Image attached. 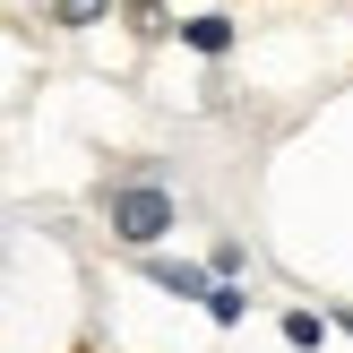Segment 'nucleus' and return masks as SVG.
<instances>
[{
  "label": "nucleus",
  "instance_id": "obj_1",
  "mask_svg": "<svg viewBox=\"0 0 353 353\" xmlns=\"http://www.w3.org/2000/svg\"><path fill=\"white\" fill-rule=\"evenodd\" d=\"M103 216H112V241H130V250H155V241L172 233V190H164V181H112Z\"/></svg>",
  "mask_w": 353,
  "mask_h": 353
},
{
  "label": "nucleus",
  "instance_id": "obj_2",
  "mask_svg": "<svg viewBox=\"0 0 353 353\" xmlns=\"http://www.w3.org/2000/svg\"><path fill=\"white\" fill-rule=\"evenodd\" d=\"M147 285L181 293V302H207V268H190V259H147Z\"/></svg>",
  "mask_w": 353,
  "mask_h": 353
},
{
  "label": "nucleus",
  "instance_id": "obj_3",
  "mask_svg": "<svg viewBox=\"0 0 353 353\" xmlns=\"http://www.w3.org/2000/svg\"><path fill=\"white\" fill-rule=\"evenodd\" d=\"M190 52H207V61H216V52H233V17H190Z\"/></svg>",
  "mask_w": 353,
  "mask_h": 353
},
{
  "label": "nucleus",
  "instance_id": "obj_4",
  "mask_svg": "<svg viewBox=\"0 0 353 353\" xmlns=\"http://www.w3.org/2000/svg\"><path fill=\"white\" fill-rule=\"evenodd\" d=\"M112 0H52V26H95Z\"/></svg>",
  "mask_w": 353,
  "mask_h": 353
},
{
  "label": "nucleus",
  "instance_id": "obj_5",
  "mask_svg": "<svg viewBox=\"0 0 353 353\" xmlns=\"http://www.w3.org/2000/svg\"><path fill=\"white\" fill-rule=\"evenodd\" d=\"M319 336H327V327H319V310H285V345H302V353H310Z\"/></svg>",
  "mask_w": 353,
  "mask_h": 353
},
{
  "label": "nucleus",
  "instance_id": "obj_6",
  "mask_svg": "<svg viewBox=\"0 0 353 353\" xmlns=\"http://www.w3.org/2000/svg\"><path fill=\"white\" fill-rule=\"evenodd\" d=\"M207 310H216V319H224V327H233V319H241V310H250V302H241V293H233V285H216V276H207Z\"/></svg>",
  "mask_w": 353,
  "mask_h": 353
},
{
  "label": "nucleus",
  "instance_id": "obj_7",
  "mask_svg": "<svg viewBox=\"0 0 353 353\" xmlns=\"http://www.w3.org/2000/svg\"><path fill=\"white\" fill-rule=\"evenodd\" d=\"M345 327H353V319H345Z\"/></svg>",
  "mask_w": 353,
  "mask_h": 353
}]
</instances>
